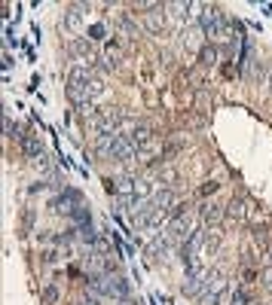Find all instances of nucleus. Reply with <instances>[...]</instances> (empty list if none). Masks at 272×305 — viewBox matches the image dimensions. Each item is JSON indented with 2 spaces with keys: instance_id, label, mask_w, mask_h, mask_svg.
<instances>
[{
  "instance_id": "f257e3e1",
  "label": "nucleus",
  "mask_w": 272,
  "mask_h": 305,
  "mask_svg": "<svg viewBox=\"0 0 272 305\" xmlns=\"http://www.w3.org/2000/svg\"><path fill=\"white\" fill-rule=\"evenodd\" d=\"M95 92H98V86L92 83V76H89L86 70H73V73H70V86H67L70 101H76V104H86V101H89Z\"/></svg>"
},
{
  "instance_id": "f03ea898",
  "label": "nucleus",
  "mask_w": 272,
  "mask_h": 305,
  "mask_svg": "<svg viewBox=\"0 0 272 305\" xmlns=\"http://www.w3.org/2000/svg\"><path fill=\"white\" fill-rule=\"evenodd\" d=\"M205 220H220V211H205Z\"/></svg>"
}]
</instances>
